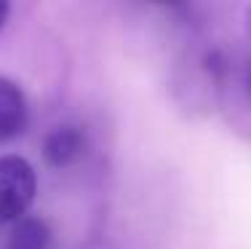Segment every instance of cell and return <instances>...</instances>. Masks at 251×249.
<instances>
[{
  "label": "cell",
  "mask_w": 251,
  "mask_h": 249,
  "mask_svg": "<svg viewBox=\"0 0 251 249\" xmlns=\"http://www.w3.org/2000/svg\"><path fill=\"white\" fill-rule=\"evenodd\" d=\"M35 169L19 156L0 158V222L22 220L35 198Z\"/></svg>",
  "instance_id": "6da1fadb"
},
{
  "label": "cell",
  "mask_w": 251,
  "mask_h": 249,
  "mask_svg": "<svg viewBox=\"0 0 251 249\" xmlns=\"http://www.w3.org/2000/svg\"><path fill=\"white\" fill-rule=\"evenodd\" d=\"M46 161L51 166H70L86 153V134L77 126H56L43 142Z\"/></svg>",
  "instance_id": "7a4b0ae2"
},
{
  "label": "cell",
  "mask_w": 251,
  "mask_h": 249,
  "mask_svg": "<svg viewBox=\"0 0 251 249\" xmlns=\"http://www.w3.org/2000/svg\"><path fill=\"white\" fill-rule=\"evenodd\" d=\"M27 123V102L19 86L0 78V142L16 137Z\"/></svg>",
  "instance_id": "3957f363"
},
{
  "label": "cell",
  "mask_w": 251,
  "mask_h": 249,
  "mask_svg": "<svg viewBox=\"0 0 251 249\" xmlns=\"http://www.w3.org/2000/svg\"><path fill=\"white\" fill-rule=\"evenodd\" d=\"M8 249H51V230L40 217L16 220L8 236Z\"/></svg>",
  "instance_id": "277c9868"
},
{
  "label": "cell",
  "mask_w": 251,
  "mask_h": 249,
  "mask_svg": "<svg viewBox=\"0 0 251 249\" xmlns=\"http://www.w3.org/2000/svg\"><path fill=\"white\" fill-rule=\"evenodd\" d=\"M5 14H8V5L0 0V27H3V22H5Z\"/></svg>",
  "instance_id": "5b68a950"
},
{
  "label": "cell",
  "mask_w": 251,
  "mask_h": 249,
  "mask_svg": "<svg viewBox=\"0 0 251 249\" xmlns=\"http://www.w3.org/2000/svg\"><path fill=\"white\" fill-rule=\"evenodd\" d=\"M246 29H249V38H251V5L246 8Z\"/></svg>",
  "instance_id": "8992f818"
},
{
  "label": "cell",
  "mask_w": 251,
  "mask_h": 249,
  "mask_svg": "<svg viewBox=\"0 0 251 249\" xmlns=\"http://www.w3.org/2000/svg\"><path fill=\"white\" fill-rule=\"evenodd\" d=\"M249 86H251V75H249Z\"/></svg>",
  "instance_id": "52a82bcc"
}]
</instances>
